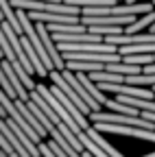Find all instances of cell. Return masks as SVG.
Listing matches in <instances>:
<instances>
[{"instance_id": "6da1fadb", "label": "cell", "mask_w": 155, "mask_h": 157, "mask_svg": "<svg viewBox=\"0 0 155 157\" xmlns=\"http://www.w3.org/2000/svg\"><path fill=\"white\" fill-rule=\"evenodd\" d=\"M61 74H64V78H66V81H68V83L72 85V90H74L76 94H79V96L83 98V101H85V105H87V107H90L92 111H101V109H103V105H101V103L96 101V98H94V96H92V94H90V92H87V90H85V87L81 85V81L76 78V74H74L72 70L64 68V70H61Z\"/></svg>"}, {"instance_id": "7a4b0ae2", "label": "cell", "mask_w": 155, "mask_h": 157, "mask_svg": "<svg viewBox=\"0 0 155 157\" xmlns=\"http://www.w3.org/2000/svg\"><path fill=\"white\" fill-rule=\"evenodd\" d=\"M0 66H2V70H5V74H7V78H9V83L13 85V90H15V94H17V98L20 101H29V90L24 87V83L20 81V76L15 74V70H13V66L7 61V59L2 57L0 59Z\"/></svg>"}, {"instance_id": "3957f363", "label": "cell", "mask_w": 155, "mask_h": 157, "mask_svg": "<svg viewBox=\"0 0 155 157\" xmlns=\"http://www.w3.org/2000/svg\"><path fill=\"white\" fill-rule=\"evenodd\" d=\"M85 133H87V135H90L92 140H94L96 144H99V146H101V148H103V151H105V153H107L109 157H125V155H122V153H120L118 148H114V146H111V142H107V140H105L101 131H96V129H94L92 124H90V127L85 129Z\"/></svg>"}, {"instance_id": "277c9868", "label": "cell", "mask_w": 155, "mask_h": 157, "mask_svg": "<svg viewBox=\"0 0 155 157\" xmlns=\"http://www.w3.org/2000/svg\"><path fill=\"white\" fill-rule=\"evenodd\" d=\"M74 74H76V78L81 81V85H83V87H85V90H87V92H90V94H92V96L96 98V101H99L101 105H105V101H107L105 92H101V87L96 85V83L92 81V78H90V76H87L85 72H74Z\"/></svg>"}, {"instance_id": "5b68a950", "label": "cell", "mask_w": 155, "mask_h": 157, "mask_svg": "<svg viewBox=\"0 0 155 157\" xmlns=\"http://www.w3.org/2000/svg\"><path fill=\"white\" fill-rule=\"evenodd\" d=\"M76 137H79V140H81V144H83V148H85L87 153H92L94 157H109V155H107V153H105V151H103V148H101L99 144H96V142L92 140V137H90V135H87L85 131H81V133H79V135H76Z\"/></svg>"}, {"instance_id": "8992f818", "label": "cell", "mask_w": 155, "mask_h": 157, "mask_svg": "<svg viewBox=\"0 0 155 157\" xmlns=\"http://www.w3.org/2000/svg\"><path fill=\"white\" fill-rule=\"evenodd\" d=\"M105 107H107L109 111H118V113H127V116H140V111L135 109V107L125 105V103H120V101H116V98H107V101H105Z\"/></svg>"}, {"instance_id": "52a82bcc", "label": "cell", "mask_w": 155, "mask_h": 157, "mask_svg": "<svg viewBox=\"0 0 155 157\" xmlns=\"http://www.w3.org/2000/svg\"><path fill=\"white\" fill-rule=\"evenodd\" d=\"M24 103L29 105V109L33 111V116H35V118H37V120H40V122L44 124V127H46V131H48L50 127H55V122H52V120H50V118H48V116H46V113H44V111H42L40 107H37V105H35L33 101H31V98H29V101H24Z\"/></svg>"}, {"instance_id": "ba28073f", "label": "cell", "mask_w": 155, "mask_h": 157, "mask_svg": "<svg viewBox=\"0 0 155 157\" xmlns=\"http://www.w3.org/2000/svg\"><path fill=\"white\" fill-rule=\"evenodd\" d=\"M87 31H92V33H96V35H103V37L125 33V29H122V26H118V24H114V26H103V24L99 26V24H92V26H87Z\"/></svg>"}, {"instance_id": "9c48e42d", "label": "cell", "mask_w": 155, "mask_h": 157, "mask_svg": "<svg viewBox=\"0 0 155 157\" xmlns=\"http://www.w3.org/2000/svg\"><path fill=\"white\" fill-rule=\"evenodd\" d=\"M142 72H146V74H155V63H149V66H142Z\"/></svg>"}, {"instance_id": "30bf717a", "label": "cell", "mask_w": 155, "mask_h": 157, "mask_svg": "<svg viewBox=\"0 0 155 157\" xmlns=\"http://www.w3.org/2000/svg\"><path fill=\"white\" fill-rule=\"evenodd\" d=\"M149 29H151V33H155V22H153V24H151Z\"/></svg>"}, {"instance_id": "8fae6325", "label": "cell", "mask_w": 155, "mask_h": 157, "mask_svg": "<svg viewBox=\"0 0 155 157\" xmlns=\"http://www.w3.org/2000/svg\"><path fill=\"white\" fill-rule=\"evenodd\" d=\"M118 2H125V0H118Z\"/></svg>"}]
</instances>
